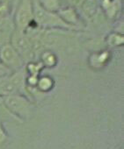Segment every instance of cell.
<instances>
[{
	"label": "cell",
	"mask_w": 124,
	"mask_h": 149,
	"mask_svg": "<svg viewBox=\"0 0 124 149\" xmlns=\"http://www.w3.org/2000/svg\"><path fill=\"white\" fill-rule=\"evenodd\" d=\"M25 85V77L22 70L17 69L13 74H7L0 77V97L20 92Z\"/></svg>",
	"instance_id": "6da1fadb"
},
{
	"label": "cell",
	"mask_w": 124,
	"mask_h": 149,
	"mask_svg": "<svg viewBox=\"0 0 124 149\" xmlns=\"http://www.w3.org/2000/svg\"><path fill=\"white\" fill-rule=\"evenodd\" d=\"M13 46L20 54L22 59L30 60L33 56V47L32 41L22 34L15 35L13 40Z\"/></svg>",
	"instance_id": "277c9868"
},
{
	"label": "cell",
	"mask_w": 124,
	"mask_h": 149,
	"mask_svg": "<svg viewBox=\"0 0 124 149\" xmlns=\"http://www.w3.org/2000/svg\"><path fill=\"white\" fill-rule=\"evenodd\" d=\"M6 140V133L3 129V126L0 123V145L3 144Z\"/></svg>",
	"instance_id": "7c38bea8"
},
{
	"label": "cell",
	"mask_w": 124,
	"mask_h": 149,
	"mask_svg": "<svg viewBox=\"0 0 124 149\" xmlns=\"http://www.w3.org/2000/svg\"><path fill=\"white\" fill-rule=\"evenodd\" d=\"M41 59H42L43 64L48 66V67L54 66L55 64V61H56V58H55V54L51 52H44L42 54Z\"/></svg>",
	"instance_id": "ba28073f"
},
{
	"label": "cell",
	"mask_w": 124,
	"mask_h": 149,
	"mask_svg": "<svg viewBox=\"0 0 124 149\" xmlns=\"http://www.w3.org/2000/svg\"><path fill=\"white\" fill-rule=\"evenodd\" d=\"M9 41H10L9 36L5 33L0 32V47H2L3 45H5L6 43H9Z\"/></svg>",
	"instance_id": "30bf717a"
},
{
	"label": "cell",
	"mask_w": 124,
	"mask_h": 149,
	"mask_svg": "<svg viewBox=\"0 0 124 149\" xmlns=\"http://www.w3.org/2000/svg\"><path fill=\"white\" fill-rule=\"evenodd\" d=\"M37 86L41 91H48L53 86V82L49 77H44L38 80Z\"/></svg>",
	"instance_id": "52a82bcc"
},
{
	"label": "cell",
	"mask_w": 124,
	"mask_h": 149,
	"mask_svg": "<svg viewBox=\"0 0 124 149\" xmlns=\"http://www.w3.org/2000/svg\"><path fill=\"white\" fill-rule=\"evenodd\" d=\"M30 18V13L29 10L27 8H22L18 15V25L20 29H24L27 25L28 24Z\"/></svg>",
	"instance_id": "8992f818"
},
{
	"label": "cell",
	"mask_w": 124,
	"mask_h": 149,
	"mask_svg": "<svg viewBox=\"0 0 124 149\" xmlns=\"http://www.w3.org/2000/svg\"><path fill=\"white\" fill-rule=\"evenodd\" d=\"M10 71L11 70L6 66H5L4 64H0V77L6 76V74H9Z\"/></svg>",
	"instance_id": "8fae6325"
},
{
	"label": "cell",
	"mask_w": 124,
	"mask_h": 149,
	"mask_svg": "<svg viewBox=\"0 0 124 149\" xmlns=\"http://www.w3.org/2000/svg\"><path fill=\"white\" fill-rule=\"evenodd\" d=\"M2 97L6 107L14 115H16L20 118L29 117L32 111V105L25 97H22L21 95L16 93Z\"/></svg>",
	"instance_id": "7a4b0ae2"
},
{
	"label": "cell",
	"mask_w": 124,
	"mask_h": 149,
	"mask_svg": "<svg viewBox=\"0 0 124 149\" xmlns=\"http://www.w3.org/2000/svg\"><path fill=\"white\" fill-rule=\"evenodd\" d=\"M41 67H42V64L41 63H40V64H30L28 66V70L31 73V76L37 77V73L40 71V69L41 68Z\"/></svg>",
	"instance_id": "9c48e42d"
},
{
	"label": "cell",
	"mask_w": 124,
	"mask_h": 149,
	"mask_svg": "<svg viewBox=\"0 0 124 149\" xmlns=\"http://www.w3.org/2000/svg\"><path fill=\"white\" fill-rule=\"evenodd\" d=\"M0 59L10 70H17L22 67L23 61L20 54L10 43L3 45L0 48Z\"/></svg>",
	"instance_id": "3957f363"
},
{
	"label": "cell",
	"mask_w": 124,
	"mask_h": 149,
	"mask_svg": "<svg viewBox=\"0 0 124 149\" xmlns=\"http://www.w3.org/2000/svg\"><path fill=\"white\" fill-rule=\"evenodd\" d=\"M0 118L3 120H9V121H16V122H21L22 119L14 115L6 105L3 97H0Z\"/></svg>",
	"instance_id": "5b68a950"
}]
</instances>
